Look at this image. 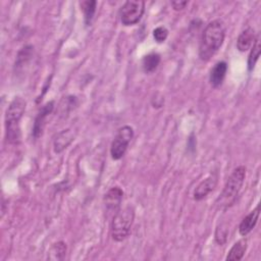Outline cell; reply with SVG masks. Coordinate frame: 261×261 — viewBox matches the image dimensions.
I'll list each match as a JSON object with an SVG mask.
<instances>
[{
	"mask_svg": "<svg viewBox=\"0 0 261 261\" xmlns=\"http://www.w3.org/2000/svg\"><path fill=\"white\" fill-rule=\"evenodd\" d=\"M160 55L158 53H149L146 56H144L143 60H142V67L143 70L146 73H151L153 72L159 65L160 63Z\"/></svg>",
	"mask_w": 261,
	"mask_h": 261,
	"instance_id": "obj_15",
	"label": "cell"
},
{
	"mask_svg": "<svg viewBox=\"0 0 261 261\" xmlns=\"http://www.w3.org/2000/svg\"><path fill=\"white\" fill-rule=\"evenodd\" d=\"M187 4H188V1H172L171 2V5L174 10H181L182 8L186 7Z\"/></svg>",
	"mask_w": 261,
	"mask_h": 261,
	"instance_id": "obj_21",
	"label": "cell"
},
{
	"mask_svg": "<svg viewBox=\"0 0 261 261\" xmlns=\"http://www.w3.org/2000/svg\"><path fill=\"white\" fill-rule=\"evenodd\" d=\"M246 177V167L238 166L236 167L230 175L228 176L222 193L218 198L219 206L222 208H227L232 205L244 185V180Z\"/></svg>",
	"mask_w": 261,
	"mask_h": 261,
	"instance_id": "obj_3",
	"label": "cell"
},
{
	"mask_svg": "<svg viewBox=\"0 0 261 261\" xmlns=\"http://www.w3.org/2000/svg\"><path fill=\"white\" fill-rule=\"evenodd\" d=\"M217 185V177L215 175H210L202 180L194 191V199L197 201L203 200L207 197L216 187Z\"/></svg>",
	"mask_w": 261,
	"mask_h": 261,
	"instance_id": "obj_9",
	"label": "cell"
},
{
	"mask_svg": "<svg viewBox=\"0 0 261 261\" xmlns=\"http://www.w3.org/2000/svg\"><path fill=\"white\" fill-rule=\"evenodd\" d=\"M135 219V210L132 206H126L114 213L111 222V237L116 242L125 240L129 232Z\"/></svg>",
	"mask_w": 261,
	"mask_h": 261,
	"instance_id": "obj_4",
	"label": "cell"
},
{
	"mask_svg": "<svg viewBox=\"0 0 261 261\" xmlns=\"http://www.w3.org/2000/svg\"><path fill=\"white\" fill-rule=\"evenodd\" d=\"M66 254V244L62 241L54 243L48 251V259L53 261L62 260Z\"/></svg>",
	"mask_w": 261,
	"mask_h": 261,
	"instance_id": "obj_16",
	"label": "cell"
},
{
	"mask_svg": "<svg viewBox=\"0 0 261 261\" xmlns=\"http://www.w3.org/2000/svg\"><path fill=\"white\" fill-rule=\"evenodd\" d=\"M167 36H168V31H167V29L165 27L160 25V27H157L153 31V37H154L155 41L158 42V43L164 42L166 40Z\"/></svg>",
	"mask_w": 261,
	"mask_h": 261,
	"instance_id": "obj_19",
	"label": "cell"
},
{
	"mask_svg": "<svg viewBox=\"0 0 261 261\" xmlns=\"http://www.w3.org/2000/svg\"><path fill=\"white\" fill-rule=\"evenodd\" d=\"M53 108H54V102L53 101H50L48 103H46L39 111L36 119H35V122H34V126H33V136L35 138H39L42 133H43V129L46 125V120H47V117L49 114H51V112L53 111Z\"/></svg>",
	"mask_w": 261,
	"mask_h": 261,
	"instance_id": "obj_7",
	"label": "cell"
},
{
	"mask_svg": "<svg viewBox=\"0 0 261 261\" xmlns=\"http://www.w3.org/2000/svg\"><path fill=\"white\" fill-rule=\"evenodd\" d=\"M225 37V28L220 19L210 21L204 29L200 46L199 56L202 60H209L222 46Z\"/></svg>",
	"mask_w": 261,
	"mask_h": 261,
	"instance_id": "obj_1",
	"label": "cell"
},
{
	"mask_svg": "<svg viewBox=\"0 0 261 261\" xmlns=\"http://www.w3.org/2000/svg\"><path fill=\"white\" fill-rule=\"evenodd\" d=\"M73 133L71 129H64L61 133L57 135V137L54 140V150L56 153H60L64 149L67 148V146L73 141Z\"/></svg>",
	"mask_w": 261,
	"mask_h": 261,
	"instance_id": "obj_13",
	"label": "cell"
},
{
	"mask_svg": "<svg viewBox=\"0 0 261 261\" xmlns=\"http://www.w3.org/2000/svg\"><path fill=\"white\" fill-rule=\"evenodd\" d=\"M145 11V2L142 0H128L120 7L119 16L123 25L129 27L138 23Z\"/></svg>",
	"mask_w": 261,
	"mask_h": 261,
	"instance_id": "obj_5",
	"label": "cell"
},
{
	"mask_svg": "<svg viewBox=\"0 0 261 261\" xmlns=\"http://www.w3.org/2000/svg\"><path fill=\"white\" fill-rule=\"evenodd\" d=\"M248 247V240L247 239H242L240 241H238L237 243H234V245L230 248L227 256H226V260L227 261H239L241 260L247 250Z\"/></svg>",
	"mask_w": 261,
	"mask_h": 261,
	"instance_id": "obj_14",
	"label": "cell"
},
{
	"mask_svg": "<svg viewBox=\"0 0 261 261\" xmlns=\"http://www.w3.org/2000/svg\"><path fill=\"white\" fill-rule=\"evenodd\" d=\"M260 214V204L256 206L254 210H252L249 214H247L241 221L240 226H239V232L241 236H247L251 230L255 227L258 218Z\"/></svg>",
	"mask_w": 261,
	"mask_h": 261,
	"instance_id": "obj_10",
	"label": "cell"
},
{
	"mask_svg": "<svg viewBox=\"0 0 261 261\" xmlns=\"http://www.w3.org/2000/svg\"><path fill=\"white\" fill-rule=\"evenodd\" d=\"M255 40H256L255 31L253 28L249 27L244 31H242V33L239 35L237 40V48L239 49V51L245 52L253 46Z\"/></svg>",
	"mask_w": 261,
	"mask_h": 261,
	"instance_id": "obj_11",
	"label": "cell"
},
{
	"mask_svg": "<svg viewBox=\"0 0 261 261\" xmlns=\"http://www.w3.org/2000/svg\"><path fill=\"white\" fill-rule=\"evenodd\" d=\"M226 71H227V64L224 61H219L213 66L210 72V77H209L210 84L213 88H217L222 84L225 77Z\"/></svg>",
	"mask_w": 261,
	"mask_h": 261,
	"instance_id": "obj_12",
	"label": "cell"
},
{
	"mask_svg": "<svg viewBox=\"0 0 261 261\" xmlns=\"http://www.w3.org/2000/svg\"><path fill=\"white\" fill-rule=\"evenodd\" d=\"M25 101L21 97H15L5 113L6 139L10 144H18L20 141L19 121L25 110Z\"/></svg>",
	"mask_w": 261,
	"mask_h": 261,
	"instance_id": "obj_2",
	"label": "cell"
},
{
	"mask_svg": "<svg viewBox=\"0 0 261 261\" xmlns=\"http://www.w3.org/2000/svg\"><path fill=\"white\" fill-rule=\"evenodd\" d=\"M260 52H261V44H260V36L258 35L256 37V40L253 44V46L251 47V52L249 54L248 57V68L249 70H253V68L255 67L256 62L258 61L259 57H260Z\"/></svg>",
	"mask_w": 261,
	"mask_h": 261,
	"instance_id": "obj_17",
	"label": "cell"
},
{
	"mask_svg": "<svg viewBox=\"0 0 261 261\" xmlns=\"http://www.w3.org/2000/svg\"><path fill=\"white\" fill-rule=\"evenodd\" d=\"M226 236H227L226 229H225V228H220V229H219V227H218V228L216 229L215 240H216V242H217L218 244L222 245V244H224L225 241H226Z\"/></svg>",
	"mask_w": 261,
	"mask_h": 261,
	"instance_id": "obj_20",
	"label": "cell"
},
{
	"mask_svg": "<svg viewBox=\"0 0 261 261\" xmlns=\"http://www.w3.org/2000/svg\"><path fill=\"white\" fill-rule=\"evenodd\" d=\"M134 138V129L129 125H123L117 130L114 140L111 143L110 155L112 159L119 160L122 158L127 150L128 144Z\"/></svg>",
	"mask_w": 261,
	"mask_h": 261,
	"instance_id": "obj_6",
	"label": "cell"
},
{
	"mask_svg": "<svg viewBox=\"0 0 261 261\" xmlns=\"http://www.w3.org/2000/svg\"><path fill=\"white\" fill-rule=\"evenodd\" d=\"M96 5H97V2L94 0H87V1L81 2V7H82V10L84 11L85 22L87 25L91 24L93 20V17L96 12Z\"/></svg>",
	"mask_w": 261,
	"mask_h": 261,
	"instance_id": "obj_18",
	"label": "cell"
},
{
	"mask_svg": "<svg viewBox=\"0 0 261 261\" xmlns=\"http://www.w3.org/2000/svg\"><path fill=\"white\" fill-rule=\"evenodd\" d=\"M123 197V192L119 187L111 188L104 195V204L109 211H114V213L119 210L121 201Z\"/></svg>",
	"mask_w": 261,
	"mask_h": 261,
	"instance_id": "obj_8",
	"label": "cell"
}]
</instances>
